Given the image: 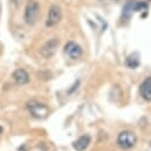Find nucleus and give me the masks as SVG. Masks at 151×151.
<instances>
[{"instance_id":"obj_2","label":"nucleus","mask_w":151,"mask_h":151,"mask_svg":"<svg viewBox=\"0 0 151 151\" xmlns=\"http://www.w3.org/2000/svg\"><path fill=\"white\" fill-rule=\"evenodd\" d=\"M118 145L123 149H130L136 144V136L132 131H123L118 134Z\"/></svg>"},{"instance_id":"obj_5","label":"nucleus","mask_w":151,"mask_h":151,"mask_svg":"<svg viewBox=\"0 0 151 151\" xmlns=\"http://www.w3.org/2000/svg\"><path fill=\"white\" fill-rule=\"evenodd\" d=\"M61 19V9L59 6L57 5H52L48 14H47V19H46V26L52 27L54 25H57Z\"/></svg>"},{"instance_id":"obj_1","label":"nucleus","mask_w":151,"mask_h":151,"mask_svg":"<svg viewBox=\"0 0 151 151\" xmlns=\"http://www.w3.org/2000/svg\"><path fill=\"white\" fill-rule=\"evenodd\" d=\"M40 12L39 4L35 0H29L25 7V13H24V19L27 25H34L38 20Z\"/></svg>"},{"instance_id":"obj_3","label":"nucleus","mask_w":151,"mask_h":151,"mask_svg":"<svg viewBox=\"0 0 151 151\" xmlns=\"http://www.w3.org/2000/svg\"><path fill=\"white\" fill-rule=\"evenodd\" d=\"M58 45H59V40H58L57 38L50 39L48 41H46V42L41 46V48H40V54H41L42 57H45V58H51V57L55 53V51H57V48H58Z\"/></svg>"},{"instance_id":"obj_7","label":"nucleus","mask_w":151,"mask_h":151,"mask_svg":"<svg viewBox=\"0 0 151 151\" xmlns=\"http://www.w3.org/2000/svg\"><path fill=\"white\" fill-rule=\"evenodd\" d=\"M12 78L13 80L18 84V85H25L28 83L29 80V77H28V73L24 70V68H18L13 72L12 74Z\"/></svg>"},{"instance_id":"obj_10","label":"nucleus","mask_w":151,"mask_h":151,"mask_svg":"<svg viewBox=\"0 0 151 151\" xmlns=\"http://www.w3.org/2000/svg\"><path fill=\"white\" fill-rule=\"evenodd\" d=\"M125 64H126V66H129L130 68H136V67H138L139 64H140V61H139V54H138L137 52L131 53V54L126 58Z\"/></svg>"},{"instance_id":"obj_11","label":"nucleus","mask_w":151,"mask_h":151,"mask_svg":"<svg viewBox=\"0 0 151 151\" xmlns=\"http://www.w3.org/2000/svg\"><path fill=\"white\" fill-rule=\"evenodd\" d=\"M131 9L132 12H140V11H146L147 5L142 1H131Z\"/></svg>"},{"instance_id":"obj_4","label":"nucleus","mask_w":151,"mask_h":151,"mask_svg":"<svg viewBox=\"0 0 151 151\" xmlns=\"http://www.w3.org/2000/svg\"><path fill=\"white\" fill-rule=\"evenodd\" d=\"M28 110H29V112L32 113L33 117L39 118V119L45 118L48 114V107L44 104H39V103H35V101L28 103Z\"/></svg>"},{"instance_id":"obj_8","label":"nucleus","mask_w":151,"mask_h":151,"mask_svg":"<svg viewBox=\"0 0 151 151\" xmlns=\"http://www.w3.org/2000/svg\"><path fill=\"white\" fill-rule=\"evenodd\" d=\"M139 93H140V96H142L145 100L151 101V77H147V78L140 84Z\"/></svg>"},{"instance_id":"obj_13","label":"nucleus","mask_w":151,"mask_h":151,"mask_svg":"<svg viewBox=\"0 0 151 151\" xmlns=\"http://www.w3.org/2000/svg\"><path fill=\"white\" fill-rule=\"evenodd\" d=\"M1 132H2V127L0 126V134H1Z\"/></svg>"},{"instance_id":"obj_12","label":"nucleus","mask_w":151,"mask_h":151,"mask_svg":"<svg viewBox=\"0 0 151 151\" xmlns=\"http://www.w3.org/2000/svg\"><path fill=\"white\" fill-rule=\"evenodd\" d=\"M146 151H151V144H150V145H149V149H147V150H146Z\"/></svg>"},{"instance_id":"obj_9","label":"nucleus","mask_w":151,"mask_h":151,"mask_svg":"<svg viewBox=\"0 0 151 151\" xmlns=\"http://www.w3.org/2000/svg\"><path fill=\"white\" fill-rule=\"evenodd\" d=\"M90 142H91V138L88 134H84L81 137H79L76 142H73V149L77 150V151H84L88 145H90Z\"/></svg>"},{"instance_id":"obj_6","label":"nucleus","mask_w":151,"mask_h":151,"mask_svg":"<svg viewBox=\"0 0 151 151\" xmlns=\"http://www.w3.org/2000/svg\"><path fill=\"white\" fill-rule=\"evenodd\" d=\"M64 53H65L68 58H71V59H78V58L81 57L83 50H81V47H80L77 42H74V41H68V42L64 46Z\"/></svg>"}]
</instances>
